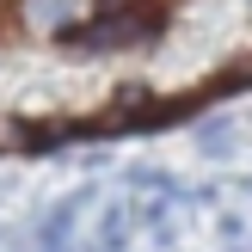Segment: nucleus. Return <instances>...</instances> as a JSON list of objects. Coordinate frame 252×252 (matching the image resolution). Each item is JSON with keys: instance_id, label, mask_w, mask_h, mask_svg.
<instances>
[{"instance_id": "1", "label": "nucleus", "mask_w": 252, "mask_h": 252, "mask_svg": "<svg viewBox=\"0 0 252 252\" xmlns=\"http://www.w3.org/2000/svg\"><path fill=\"white\" fill-rule=\"evenodd\" d=\"M228 142H234V123H203V148L209 154H228Z\"/></svg>"}]
</instances>
